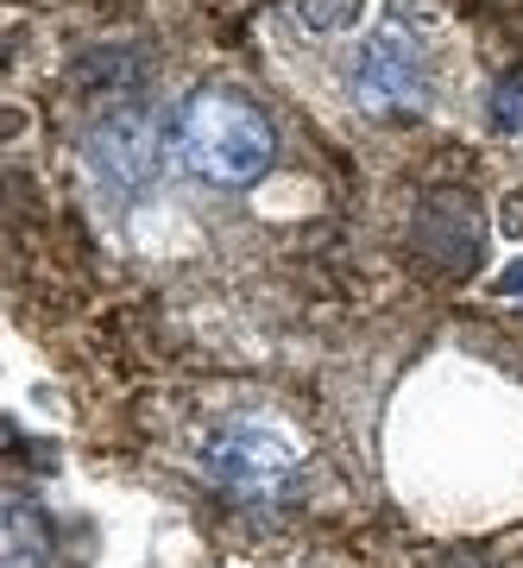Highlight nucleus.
Instances as JSON below:
<instances>
[{
	"instance_id": "obj_2",
	"label": "nucleus",
	"mask_w": 523,
	"mask_h": 568,
	"mask_svg": "<svg viewBox=\"0 0 523 568\" xmlns=\"http://www.w3.org/2000/svg\"><path fill=\"white\" fill-rule=\"evenodd\" d=\"M177 152L208 183H253L271 164V126L240 95L208 89V95H196L177 114Z\"/></svg>"
},
{
	"instance_id": "obj_1",
	"label": "nucleus",
	"mask_w": 523,
	"mask_h": 568,
	"mask_svg": "<svg viewBox=\"0 0 523 568\" xmlns=\"http://www.w3.org/2000/svg\"><path fill=\"white\" fill-rule=\"evenodd\" d=\"M435 77H442V51H435L429 13L410 0H398L391 20H372L347 44V95L353 102H429Z\"/></svg>"
},
{
	"instance_id": "obj_3",
	"label": "nucleus",
	"mask_w": 523,
	"mask_h": 568,
	"mask_svg": "<svg viewBox=\"0 0 523 568\" xmlns=\"http://www.w3.org/2000/svg\"><path fill=\"white\" fill-rule=\"evenodd\" d=\"M208 474L234 493H278L290 474H297V455L278 443V436H259V429H234L222 443H208Z\"/></svg>"
}]
</instances>
